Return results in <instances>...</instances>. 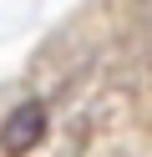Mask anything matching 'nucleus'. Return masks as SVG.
I'll return each mask as SVG.
<instances>
[{
    "instance_id": "1",
    "label": "nucleus",
    "mask_w": 152,
    "mask_h": 157,
    "mask_svg": "<svg viewBox=\"0 0 152 157\" xmlns=\"http://www.w3.org/2000/svg\"><path fill=\"white\" fill-rule=\"evenodd\" d=\"M41 137H46V106L41 101H20L15 112L0 122V152L5 157H25Z\"/></svg>"
}]
</instances>
